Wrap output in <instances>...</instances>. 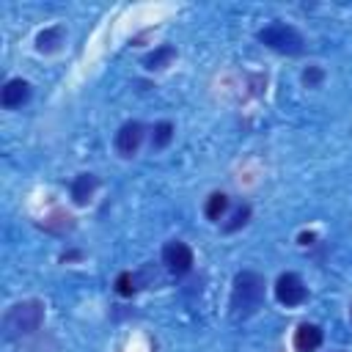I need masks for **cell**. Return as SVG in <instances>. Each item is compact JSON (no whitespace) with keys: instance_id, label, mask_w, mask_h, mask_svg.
I'll list each match as a JSON object with an SVG mask.
<instances>
[{"instance_id":"1","label":"cell","mask_w":352,"mask_h":352,"mask_svg":"<svg viewBox=\"0 0 352 352\" xmlns=\"http://www.w3.org/2000/svg\"><path fill=\"white\" fill-rule=\"evenodd\" d=\"M262 300H264V278L253 270H242L234 278V289H231V316L248 319L262 308Z\"/></svg>"},{"instance_id":"2","label":"cell","mask_w":352,"mask_h":352,"mask_svg":"<svg viewBox=\"0 0 352 352\" xmlns=\"http://www.w3.org/2000/svg\"><path fill=\"white\" fill-rule=\"evenodd\" d=\"M42 322H45V305L39 300L17 303L3 316V336L9 341L23 338V336H31V333H36L42 327Z\"/></svg>"},{"instance_id":"3","label":"cell","mask_w":352,"mask_h":352,"mask_svg":"<svg viewBox=\"0 0 352 352\" xmlns=\"http://www.w3.org/2000/svg\"><path fill=\"white\" fill-rule=\"evenodd\" d=\"M259 39H262L267 47H273V50H278V53H286V55H297V53L303 50V36H300L292 25H284V23L264 28V31L259 34Z\"/></svg>"},{"instance_id":"4","label":"cell","mask_w":352,"mask_h":352,"mask_svg":"<svg viewBox=\"0 0 352 352\" xmlns=\"http://www.w3.org/2000/svg\"><path fill=\"white\" fill-rule=\"evenodd\" d=\"M162 264H165L168 273H173V275H185V273L193 270V251H190L185 242L173 240V242H168V245L162 248Z\"/></svg>"},{"instance_id":"5","label":"cell","mask_w":352,"mask_h":352,"mask_svg":"<svg viewBox=\"0 0 352 352\" xmlns=\"http://www.w3.org/2000/svg\"><path fill=\"white\" fill-rule=\"evenodd\" d=\"M275 297H278V303L286 305V308L300 305V303L305 300V284H303V278L294 275V273H284V275L275 281Z\"/></svg>"},{"instance_id":"6","label":"cell","mask_w":352,"mask_h":352,"mask_svg":"<svg viewBox=\"0 0 352 352\" xmlns=\"http://www.w3.org/2000/svg\"><path fill=\"white\" fill-rule=\"evenodd\" d=\"M143 124L140 121H127L118 132H116V149H118V154L121 157H132V154H138V149H140V143H143Z\"/></svg>"},{"instance_id":"7","label":"cell","mask_w":352,"mask_h":352,"mask_svg":"<svg viewBox=\"0 0 352 352\" xmlns=\"http://www.w3.org/2000/svg\"><path fill=\"white\" fill-rule=\"evenodd\" d=\"M322 327L319 325H300L297 330H294V349L297 352H316L319 347H322Z\"/></svg>"},{"instance_id":"8","label":"cell","mask_w":352,"mask_h":352,"mask_svg":"<svg viewBox=\"0 0 352 352\" xmlns=\"http://www.w3.org/2000/svg\"><path fill=\"white\" fill-rule=\"evenodd\" d=\"M28 97H31V86L25 83V80H20V77H14V80H9L6 86H3V94H0V102H3V108H20V105H25L28 102Z\"/></svg>"},{"instance_id":"9","label":"cell","mask_w":352,"mask_h":352,"mask_svg":"<svg viewBox=\"0 0 352 352\" xmlns=\"http://www.w3.org/2000/svg\"><path fill=\"white\" fill-rule=\"evenodd\" d=\"M97 185H99V179L94 173H80L77 179H75V185H72V199H75V204H88V199L94 196V190H97Z\"/></svg>"},{"instance_id":"10","label":"cell","mask_w":352,"mask_h":352,"mask_svg":"<svg viewBox=\"0 0 352 352\" xmlns=\"http://www.w3.org/2000/svg\"><path fill=\"white\" fill-rule=\"evenodd\" d=\"M226 210H229V196H226V193H212V196L207 199V204H204V215H207L210 221H221Z\"/></svg>"},{"instance_id":"11","label":"cell","mask_w":352,"mask_h":352,"mask_svg":"<svg viewBox=\"0 0 352 352\" xmlns=\"http://www.w3.org/2000/svg\"><path fill=\"white\" fill-rule=\"evenodd\" d=\"M61 42H64V31H61V28H50V31H45V34H39L36 47H39L42 53H50V50H55Z\"/></svg>"},{"instance_id":"12","label":"cell","mask_w":352,"mask_h":352,"mask_svg":"<svg viewBox=\"0 0 352 352\" xmlns=\"http://www.w3.org/2000/svg\"><path fill=\"white\" fill-rule=\"evenodd\" d=\"M171 138H173V124L171 121H160L154 127V132H151V146L154 149H165L171 143Z\"/></svg>"},{"instance_id":"13","label":"cell","mask_w":352,"mask_h":352,"mask_svg":"<svg viewBox=\"0 0 352 352\" xmlns=\"http://www.w3.org/2000/svg\"><path fill=\"white\" fill-rule=\"evenodd\" d=\"M248 218H251V207H248V204H242V207L231 215V221L223 226V231H237V229H242V226L248 223Z\"/></svg>"},{"instance_id":"14","label":"cell","mask_w":352,"mask_h":352,"mask_svg":"<svg viewBox=\"0 0 352 352\" xmlns=\"http://www.w3.org/2000/svg\"><path fill=\"white\" fill-rule=\"evenodd\" d=\"M171 58H173V50H171V47H160L154 55L146 58V66H149V69H162V64L171 61Z\"/></svg>"},{"instance_id":"15","label":"cell","mask_w":352,"mask_h":352,"mask_svg":"<svg viewBox=\"0 0 352 352\" xmlns=\"http://www.w3.org/2000/svg\"><path fill=\"white\" fill-rule=\"evenodd\" d=\"M116 292H118L121 297H132V294H135V278H132L129 273H121V275L116 278Z\"/></svg>"},{"instance_id":"16","label":"cell","mask_w":352,"mask_h":352,"mask_svg":"<svg viewBox=\"0 0 352 352\" xmlns=\"http://www.w3.org/2000/svg\"><path fill=\"white\" fill-rule=\"evenodd\" d=\"M303 83H305L308 88L319 86V83H322V69H319V66H308V69L303 72Z\"/></svg>"},{"instance_id":"17","label":"cell","mask_w":352,"mask_h":352,"mask_svg":"<svg viewBox=\"0 0 352 352\" xmlns=\"http://www.w3.org/2000/svg\"><path fill=\"white\" fill-rule=\"evenodd\" d=\"M314 240H316V234H311V231L300 234V245H314Z\"/></svg>"},{"instance_id":"18","label":"cell","mask_w":352,"mask_h":352,"mask_svg":"<svg viewBox=\"0 0 352 352\" xmlns=\"http://www.w3.org/2000/svg\"><path fill=\"white\" fill-rule=\"evenodd\" d=\"M349 316H352V308H349Z\"/></svg>"}]
</instances>
